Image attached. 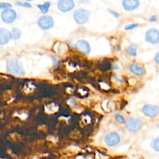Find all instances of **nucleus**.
<instances>
[{"label":"nucleus","mask_w":159,"mask_h":159,"mask_svg":"<svg viewBox=\"0 0 159 159\" xmlns=\"http://www.w3.org/2000/svg\"><path fill=\"white\" fill-rule=\"evenodd\" d=\"M17 15L15 10L9 8L4 9L1 14V20L7 24H11L16 20L17 19Z\"/></svg>","instance_id":"5"},{"label":"nucleus","mask_w":159,"mask_h":159,"mask_svg":"<svg viewBox=\"0 0 159 159\" xmlns=\"http://www.w3.org/2000/svg\"><path fill=\"white\" fill-rule=\"evenodd\" d=\"M78 2L80 4L87 5L91 3V0H78Z\"/></svg>","instance_id":"26"},{"label":"nucleus","mask_w":159,"mask_h":159,"mask_svg":"<svg viewBox=\"0 0 159 159\" xmlns=\"http://www.w3.org/2000/svg\"><path fill=\"white\" fill-rule=\"evenodd\" d=\"M12 7V4L9 2H0V9H9Z\"/></svg>","instance_id":"20"},{"label":"nucleus","mask_w":159,"mask_h":159,"mask_svg":"<svg viewBox=\"0 0 159 159\" xmlns=\"http://www.w3.org/2000/svg\"><path fill=\"white\" fill-rule=\"evenodd\" d=\"M154 61L157 65L159 66V52H158L154 57Z\"/></svg>","instance_id":"23"},{"label":"nucleus","mask_w":159,"mask_h":159,"mask_svg":"<svg viewBox=\"0 0 159 159\" xmlns=\"http://www.w3.org/2000/svg\"><path fill=\"white\" fill-rule=\"evenodd\" d=\"M15 5L17 6H20L25 8H31L32 6L29 3L27 2H20V1H16L15 2Z\"/></svg>","instance_id":"18"},{"label":"nucleus","mask_w":159,"mask_h":159,"mask_svg":"<svg viewBox=\"0 0 159 159\" xmlns=\"http://www.w3.org/2000/svg\"><path fill=\"white\" fill-rule=\"evenodd\" d=\"M11 33L12 39H13V40H17V39H19L20 38V35H21L20 30L18 28H16V27L13 28L12 29Z\"/></svg>","instance_id":"15"},{"label":"nucleus","mask_w":159,"mask_h":159,"mask_svg":"<svg viewBox=\"0 0 159 159\" xmlns=\"http://www.w3.org/2000/svg\"><path fill=\"white\" fill-rule=\"evenodd\" d=\"M152 147L155 151L159 152V138L155 139L152 141Z\"/></svg>","instance_id":"17"},{"label":"nucleus","mask_w":159,"mask_h":159,"mask_svg":"<svg viewBox=\"0 0 159 159\" xmlns=\"http://www.w3.org/2000/svg\"><path fill=\"white\" fill-rule=\"evenodd\" d=\"M138 26H139V24H130L125 25L124 27V29L125 30H130L135 29Z\"/></svg>","instance_id":"21"},{"label":"nucleus","mask_w":159,"mask_h":159,"mask_svg":"<svg viewBox=\"0 0 159 159\" xmlns=\"http://www.w3.org/2000/svg\"><path fill=\"white\" fill-rule=\"evenodd\" d=\"M107 11H108V12L110 14H111L114 17H115L116 19H118L119 17H120V14L118 13V12H117L116 11H114V10H112V9H109V8H108L107 9Z\"/></svg>","instance_id":"22"},{"label":"nucleus","mask_w":159,"mask_h":159,"mask_svg":"<svg viewBox=\"0 0 159 159\" xmlns=\"http://www.w3.org/2000/svg\"><path fill=\"white\" fill-rule=\"evenodd\" d=\"M157 18H158V16H157L153 15V16H152L149 18L148 20H149V22H156V21L157 20Z\"/></svg>","instance_id":"25"},{"label":"nucleus","mask_w":159,"mask_h":159,"mask_svg":"<svg viewBox=\"0 0 159 159\" xmlns=\"http://www.w3.org/2000/svg\"><path fill=\"white\" fill-rule=\"evenodd\" d=\"M7 71L8 73L14 75L23 76L24 72L20 63L17 60H9L7 63Z\"/></svg>","instance_id":"2"},{"label":"nucleus","mask_w":159,"mask_h":159,"mask_svg":"<svg viewBox=\"0 0 159 159\" xmlns=\"http://www.w3.org/2000/svg\"><path fill=\"white\" fill-rule=\"evenodd\" d=\"M142 127V122L140 119L130 117L125 122V128L130 132H137L140 130Z\"/></svg>","instance_id":"6"},{"label":"nucleus","mask_w":159,"mask_h":159,"mask_svg":"<svg viewBox=\"0 0 159 159\" xmlns=\"http://www.w3.org/2000/svg\"><path fill=\"white\" fill-rule=\"evenodd\" d=\"M129 70L132 74L136 76H143L145 73V70L144 68L136 62H133L130 64V65L129 66Z\"/></svg>","instance_id":"12"},{"label":"nucleus","mask_w":159,"mask_h":159,"mask_svg":"<svg viewBox=\"0 0 159 159\" xmlns=\"http://www.w3.org/2000/svg\"><path fill=\"white\" fill-rule=\"evenodd\" d=\"M90 12L85 9H76L73 14V19L79 25H83L88 22L90 17Z\"/></svg>","instance_id":"1"},{"label":"nucleus","mask_w":159,"mask_h":159,"mask_svg":"<svg viewBox=\"0 0 159 159\" xmlns=\"http://www.w3.org/2000/svg\"><path fill=\"white\" fill-rule=\"evenodd\" d=\"M57 7L62 12H68L71 11L75 7L73 0H58L57 2Z\"/></svg>","instance_id":"10"},{"label":"nucleus","mask_w":159,"mask_h":159,"mask_svg":"<svg viewBox=\"0 0 159 159\" xmlns=\"http://www.w3.org/2000/svg\"><path fill=\"white\" fill-rule=\"evenodd\" d=\"M126 52L132 57H136L137 55V48L135 46L131 45H129L127 48H126Z\"/></svg>","instance_id":"16"},{"label":"nucleus","mask_w":159,"mask_h":159,"mask_svg":"<svg viewBox=\"0 0 159 159\" xmlns=\"http://www.w3.org/2000/svg\"><path fill=\"white\" fill-rule=\"evenodd\" d=\"M120 141L119 134L116 132H111L106 135L104 137L105 143L109 147L117 145Z\"/></svg>","instance_id":"9"},{"label":"nucleus","mask_w":159,"mask_h":159,"mask_svg":"<svg viewBox=\"0 0 159 159\" xmlns=\"http://www.w3.org/2000/svg\"><path fill=\"white\" fill-rule=\"evenodd\" d=\"M67 103H68L70 106H75V105L76 102H75V101L73 99H72V98H70V99H68L67 100Z\"/></svg>","instance_id":"24"},{"label":"nucleus","mask_w":159,"mask_h":159,"mask_svg":"<svg viewBox=\"0 0 159 159\" xmlns=\"http://www.w3.org/2000/svg\"><path fill=\"white\" fill-rule=\"evenodd\" d=\"M22 1H34V0H22Z\"/></svg>","instance_id":"27"},{"label":"nucleus","mask_w":159,"mask_h":159,"mask_svg":"<svg viewBox=\"0 0 159 159\" xmlns=\"http://www.w3.org/2000/svg\"><path fill=\"white\" fill-rule=\"evenodd\" d=\"M142 111L145 116L154 118L159 114V107L157 105L148 104L143 106Z\"/></svg>","instance_id":"7"},{"label":"nucleus","mask_w":159,"mask_h":159,"mask_svg":"<svg viewBox=\"0 0 159 159\" xmlns=\"http://www.w3.org/2000/svg\"><path fill=\"white\" fill-rule=\"evenodd\" d=\"M38 26L42 30H47L53 27L54 25L53 19L48 15H44L41 16L37 21Z\"/></svg>","instance_id":"4"},{"label":"nucleus","mask_w":159,"mask_h":159,"mask_svg":"<svg viewBox=\"0 0 159 159\" xmlns=\"http://www.w3.org/2000/svg\"><path fill=\"white\" fill-rule=\"evenodd\" d=\"M12 39L11 33L7 29L0 27V45H5Z\"/></svg>","instance_id":"13"},{"label":"nucleus","mask_w":159,"mask_h":159,"mask_svg":"<svg viewBox=\"0 0 159 159\" xmlns=\"http://www.w3.org/2000/svg\"><path fill=\"white\" fill-rule=\"evenodd\" d=\"M75 48L80 53L84 55H88L91 52V46L88 42L85 40H78L74 45Z\"/></svg>","instance_id":"8"},{"label":"nucleus","mask_w":159,"mask_h":159,"mask_svg":"<svg viewBox=\"0 0 159 159\" xmlns=\"http://www.w3.org/2000/svg\"><path fill=\"white\" fill-rule=\"evenodd\" d=\"M157 127H158V129H159V124H158V125H157Z\"/></svg>","instance_id":"28"},{"label":"nucleus","mask_w":159,"mask_h":159,"mask_svg":"<svg viewBox=\"0 0 159 159\" xmlns=\"http://www.w3.org/2000/svg\"><path fill=\"white\" fill-rule=\"evenodd\" d=\"M50 6H51V2L49 1H47L42 4H37V7L41 11L42 14H45L48 12Z\"/></svg>","instance_id":"14"},{"label":"nucleus","mask_w":159,"mask_h":159,"mask_svg":"<svg viewBox=\"0 0 159 159\" xmlns=\"http://www.w3.org/2000/svg\"><path fill=\"white\" fill-rule=\"evenodd\" d=\"M115 119L120 124H124L125 122V120L124 116L120 114H116L114 116Z\"/></svg>","instance_id":"19"},{"label":"nucleus","mask_w":159,"mask_h":159,"mask_svg":"<svg viewBox=\"0 0 159 159\" xmlns=\"http://www.w3.org/2000/svg\"><path fill=\"white\" fill-rule=\"evenodd\" d=\"M140 0H122V6L126 11H132L140 6Z\"/></svg>","instance_id":"11"},{"label":"nucleus","mask_w":159,"mask_h":159,"mask_svg":"<svg viewBox=\"0 0 159 159\" xmlns=\"http://www.w3.org/2000/svg\"><path fill=\"white\" fill-rule=\"evenodd\" d=\"M145 40L152 45L159 43V30L156 28L148 29L145 34Z\"/></svg>","instance_id":"3"}]
</instances>
